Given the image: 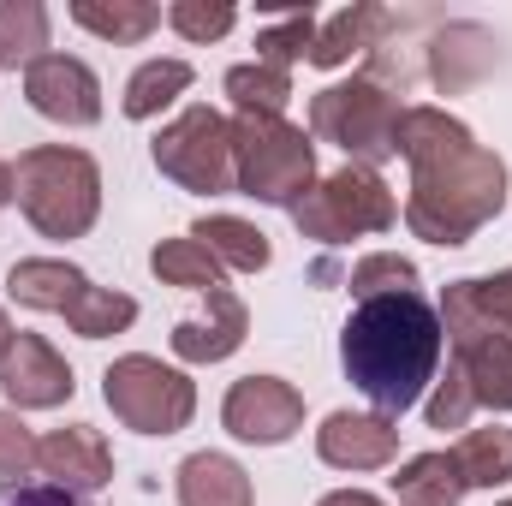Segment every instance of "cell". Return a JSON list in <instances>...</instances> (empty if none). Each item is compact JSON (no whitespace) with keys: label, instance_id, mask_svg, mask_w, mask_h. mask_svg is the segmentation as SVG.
Listing matches in <instances>:
<instances>
[{"label":"cell","instance_id":"d6a6232c","mask_svg":"<svg viewBox=\"0 0 512 506\" xmlns=\"http://www.w3.org/2000/svg\"><path fill=\"white\" fill-rule=\"evenodd\" d=\"M0 506H90L84 495H72V489H60V483H18V489H6Z\"/></svg>","mask_w":512,"mask_h":506},{"label":"cell","instance_id":"9a60e30c","mask_svg":"<svg viewBox=\"0 0 512 506\" xmlns=\"http://www.w3.org/2000/svg\"><path fill=\"white\" fill-rule=\"evenodd\" d=\"M36 465H42L60 489H72V495H96V489L114 477V453H108V441H102L90 423L54 429L48 441H36Z\"/></svg>","mask_w":512,"mask_h":506},{"label":"cell","instance_id":"2e32d148","mask_svg":"<svg viewBox=\"0 0 512 506\" xmlns=\"http://www.w3.org/2000/svg\"><path fill=\"white\" fill-rule=\"evenodd\" d=\"M245 328H251V316H245L239 292L221 286V292H209V316L203 322H179L173 328V358H185V364H221V358H233L245 346Z\"/></svg>","mask_w":512,"mask_h":506},{"label":"cell","instance_id":"603a6c76","mask_svg":"<svg viewBox=\"0 0 512 506\" xmlns=\"http://www.w3.org/2000/svg\"><path fill=\"white\" fill-rule=\"evenodd\" d=\"M149 268H155V280L191 286V292H203V298L227 286V268L203 251L197 239H167V245H155V251H149Z\"/></svg>","mask_w":512,"mask_h":506},{"label":"cell","instance_id":"4fadbf2b","mask_svg":"<svg viewBox=\"0 0 512 506\" xmlns=\"http://www.w3.org/2000/svg\"><path fill=\"white\" fill-rule=\"evenodd\" d=\"M0 393L18 411H48V405H66L78 393V381H72V364L42 334H12V346L0 358Z\"/></svg>","mask_w":512,"mask_h":506},{"label":"cell","instance_id":"ba28073f","mask_svg":"<svg viewBox=\"0 0 512 506\" xmlns=\"http://www.w3.org/2000/svg\"><path fill=\"white\" fill-rule=\"evenodd\" d=\"M102 399H108V411L126 429H137V435H179L191 423V411H197L191 376L173 370V364H161V358H143V352L108 364Z\"/></svg>","mask_w":512,"mask_h":506},{"label":"cell","instance_id":"52a82bcc","mask_svg":"<svg viewBox=\"0 0 512 506\" xmlns=\"http://www.w3.org/2000/svg\"><path fill=\"white\" fill-rule=\"evenodd\" d=\"M292 221L316 245H346V239H364V233H387L399 221V203L382 185V173L340 167V173H328L322 185L304 191V203L292 209Z\"/></svg>","mask_w":512,"mask_h":506},{"label":"cell","instance_id":"8992f818","mask_svg":"<svg viewBox=\"0 0 512 506\" xmlns=\"http://www.w3.org/2000/svg\"><path fill=\"white\" fill-rule=\"evenodd\" d=\"M233 173L239 191L274 209H298L304 191L316 185V143L286 120L239 114L233 120Z\"/></svg>","mask_w":512,"mask_h":506},{"label":"cell","instance_id":"7a4b0ae2","mask_svg":"<svg viewBox=\"0 0 512 506\" xmlns=\"http://www.w3.org/2000/svg\"><path fill=\"white\" fill-rule=\"evenodd\" d=\"M441 310L423 292H387L364 298L340 328V364L346 381L376 405V417H399L423 399V387L441 370Z\"/></svg>","mask_w":512,"mask_h":506},{"label":"cell","instance_id":"9c48e42d","mask_svg":"<svg viewBox=\"0 0 512 506\" xmlns=\"http://www.w3.org/2000/svg\"><path fill=\"white\" fill-rule=\"evenodd\" d=\"M155 167L197 191V197H227L239 191V173H233V120H221L215 108H185L173 126L155 131Z\"/></svg>","mask_w":512,"mask_h":506},{"label":"cell","instance_id":"4dcf8cb0","mask_svg":"<svg viewBox=\"0 0 512 506\" xmlns=\"http://www.w3.org/2000/svg\"><path fill=\"white\" fill-rule=\"evenodd\" d=\"M36 471V435L18 423V411H0V477H30Z\"/></svg>","mask_w":512,"mask_h":506},{"label":"cell","instance_id":"e0dca14e","mask_svg":"<svg viewBox=\"0 0 512 506\" xmlns=\"http://www.w3.org/2000/svg\"><path fill=\"white\" fill-rule=\"evenodd\" d=\"M179 506H256V495L227 453H191L179 465Z\"/></svg>","mask_w":512,"mask_h":506},{"label":"cell","instance_id":"5b68a950","mask_svg":"<svg viewBox=\"0 0 512 506\" xmlns=\"http://www.w3.org/2000/svg\"><path fill=\"white\" fill-rule=\"evenodd\" d=\"M399 96L387 90L376 72H364V78H352V84H328V90H316V102H310V131L322 137V143H334V149H346L352 155V167H382L399 155Z\"/></svg>","mask_w":512,"mask_h":506},{"label":"cell","instance_id":"30bf717a","mask_svg":"<svg viewBox=\"0 0 512 506\" xmlns=\"http://www.w3.org/2000/svg\"><path fill=\"white\" fill-rule=\"evenodd\" d=\"M441 334L453 346V370L471 387V399L489 411H512V334L483 328L453 298H441Z\"/></svg>","mask_w":512,"mask_h":506},{"label":"cell","instance_id":"4316f807","mask_svg":"<svg viewBox=\"0 0 512 506\" xmlns=\"http://www.w3.org/2000/svg\"><path fill=\"white\" fill-rule=\"evenodd\" d=\"M447 298H453L465 316H477L483 328L512 334V268L483 274V280H453V286H447Z\"/></svg>","mask_w":512,"mask_h":506},{"label":"cell","instance_id":"8fae6325","mask_svg":"<svg viewBox=\"0 0 512 506\" xmlns=\"http://www.w3.org/2000/svg\"><path fill=\"white\" fill-rule=\"evenodd\" d=\"M221 423H227V435H239V441H251V447H280V441L298 435L304 399H298L292 381H280V376H245V381L227 387Z\"/></svg>","mask_w":512,"mask_h":506},{"label":"cell","instance_id":"6da1fadb","mask_svg":"<svg viewBox=\"0 0 512 506\" xmlns=\"http://www.w3.org/2000/svg\"><path fill=\"white\" fill-rule=\"evenodd\" d=\"M399 155L411 161L405 227L429 245H471L507 203V161L483 149L447 108H405Z\"/></svg>","mask_w":512,"mask_h":506},{"label":"cell","instance_id":"ac0fdd59","mask_svg":"<svg viewBox=\"0 0 512 506\" xmlns=\"http://www.w3.org/2000/svg\"><path fill=\"white\" fill-rule=\"evenodd\" d=\"M393 495H399V506H459L465 477H459L453 453H417L393 471Z\"/></svg>","mask_w":512,"mask_h":506},{"label":"cell","instance_id":"1f68e13d","mask_svg":"<svg viewBox=\"0 0 512 506\" xmlns=\"http://www.w3.org/2000/svg\"><path fill=\"white\" fill-rule=\"evenodd\" d=\"M471 411H477L471 387H465L459 370L447 364V381H441V387H435V399H429V429H465V423H471Z\"/></svg>","mask_w":512,"mask_h":506},{"label":"cell","instance_id":"277c9868","mask_svg":"<svg viewBox=\"0 0 512 506\" xmlns=\"http://www.w3.org/2000/svg\"><path fill=\"white\" fill-rule=\"evenodd\" d=\"M6 292H12L18 304H30V310H54V316H66L72 334H84V340L126 334L131 322H137V304H131L126 292L90 286V274L72 268V262H60V256H24V262H12Z\"/></svg>","mask_w":512,"mask_h":506},{"label":"cell","instance_id":"d6986e66","mask_svg":"<svg viewBox=\"0 0 512 506\" xmlns=\"http://www.w3.org/2000/svg\"><path fill=\"white\" fill-rule=\"evenodd\" d=\"M191 239L215 256L221 268H239V274H256V268H268V262H274L268 233H256L251 221H239V215H209V221H197V227H191Z\"/></svg>","mask_w":512,"mask_h":506},{"label":"cell","instance_id":"5bb4252c","mask_svg":"<svg viewBox=\"0 0 512 506\" xmlns=\"http://www.w3.org/2000/svg\"><path fill=\"white\" fill-rule=\"evenodd\" d=\"M316 453L334 471H382L399 453V429L393 417H376V411H334L316 429Z\"/></svg>","mask_w":512,"mask_h":506},{"label":"cell","instance_id":"83f0119b","mask_svg":"<svg viewBox=\"0 0 512 506\" xmlns=\"http://www.w3.org/2000/svg\"><path fill=\"white\" fill-rule=\"evenodd\" d=\"M346 286L358 292V304H364V298H387V292H417V268H411L405 256H393V251H376V256H364V262L352 268Z\"/></svg>","mask_w":512,"mask_h":506},{"label":"cell","instance_id":"d4e9b609","mask_svg":"<svg viewBox=\"0 0 512 506\" xmlns=\"http://www.w3.org/2000/svg\"><path fill=\"white\" fill-rule=\"evenodd\" d=\"M185 90H191V66L185 60H149V66H137L126 84V120H155Z\"/></svg>","mask_w":512,"mask_h":506},{"label":"cell","instance_id":"3957f363","mask_svg":"<svg viewBox=\"0 0 512 506\" xmlns=\"http://www.w3.org/2000/svg\"><path fill=\"white\" fill-rule=\"evenodd\" d=\"M12 197L42 239H84L102 215V167L84 149L42 143L12 161Z\"/></svg>","mask_w":512,"mask_h":506},{"label":"cell","instance_id":"44dd1931","mask_svg":"<svg viewBox=\"0 0 512 506\" xmlns=\"http://www.w3.org/2000/svg\"><path fill=\"white\" fill-rule=\"evenodd\" d=\"M453 465H459L465 489L512 483V429H465V441L453 447Z\"/></svg>","mask_w":512,"mask_h":506},{"label":"cell","instance_id":"f1b7e54d","mask_svg":"<svg viewBox=\"0 0 512 506\" xmlns=\"http://www.w3.org/2000/svg\"><path fill=\"white\" fill-rule=\"evenodd\" d=\"M310 42H316V12L304 6V12H292L286 24H268L262 36H256V48H262V66H292V60H304L310 54Z\"/></svg>","mask_w":512,"mask_h":506},{"label":"cell","instance_id":"f546056e","mask_svg":"<svg viewBox=\"0 0 512 506\" xmlns=\"http://www.w3.org/2000/svg\"><path fill=\"white\" fill-rule=\"evenodd\" d=\"M167 24L185 36V42H215V36H227L233 24H239V12L227 6V0H173L167 6Z\"/></svg>","mask_w":512,"mask_h":506},{"label":"cell","instance_id":"8d00e7d4","mask_svg":"<svg viewBox=\"0 0 512 506\" xmlns=\"http://www.w3.org/2000/svg\"><path fill=\"white\" fill-rule=\"evenodd\" d=\"M507 506H512V501H507Z\"/></svg>","mask_w":512,"mask_h":506},{"label":"cell","instance_id":"836d02e7","mask_svg":"<svg viewBox=\"0 0 512 506\" xmlns=\"http://www.w3.org/2000/svg\"><path fill=\"white\" fill-rule=\"evenodd\" d=\"M316 506H382L376 495H364V489H334V495H322Z\"/></svg>","mask_w":512,"mask_h":506},{"label":"cell","instance_id":"7402d4cb","mask_svg":"<svg viewBox=\"0 0 512 506\" xmlns=\"http://www.w3.org/2000/svg\"><path fill=\"white\" fill-rule=\"evenodd\" d=\"M48 48V6L42 0H0V66H36Z\"/></svg>","mask_w":512,"mask_h":506},{"label":"cell","instance_id":"cb8c5ba5","mask_svg":"<svg viewBox=\"0 0 512 506\" xmlns=\"http://www.w3.org/2000/svg\"><path fill=\"white\" fill-rule=\"evenodd\" d=\"M72 18L84 24V30H96L102 42H120V48H131V42H143L155 24H161V6H149V0H78L72 6Z\"/></svg>","mask_w":512,"mask_h":506},{"label":"cell","instance_id":"ffe728a7","mask_svg":"<svg viewBox=\"0 0 512 506\" xmlns=\"http://www.w3.org/2000/svg\"><path fill=\"white\" fill-rule=\"evenodd\" d=\"M387 24H393V12H382V6H346L328 30H316V42H310V66H346L352 54H364L376 36H382Z\"/></svg>","mask_w":512,"mask_h":506},{"label":"cell","instance_id":"7c38bea8","mask_svg":"<svg viewBox=\"0 0 512 506\" xmlns=\"http://www.w3.org/2000/svg\"><path fill=\"white\" fill-rule=\"evenodd\" d=\"M24 96L54 126H96L102 120V84L72 54H42L36 66H24Z\"/></svg>","mask_w":512,"mask_h":506},{"label":"cell","instance_id":"484cf974","mask_svg":"<svg viewBox=\"0 0 512 506\" xmlns=\"http://www.w3.org/2000/svg\"><path fill=\"white\" fill-rule=\"evenodd\" d=\"M227 96H233V108L239 114H262V120H280V108L292 102V72H280V66H233L227 72Z\"/></svg>","mask_w":512,"mask_h":506},{"label":"cell","instance_id":"e575fe53","mask_svg":"<svg viewBox=\"0 0 512 506\" xmlns=\"http://www.w3.org/2000/svg\"><path fill=\"white\" fill-rule=\"evenodd\" d=\"M6 203H12V167L0 161V209H6Z\"/></svg>","mask_w":512,"mask_h":506},{"label":"cell","instance_id":"d590c367","mask_svg":"<svg viewBox=\"0 0 512 506\" xmlns=\"http://www.w3.org/2000/svg\"><path fill=\"white\" fill-rule=\"evenodd\" d=\"M6 346H12V322H6V310H0V358H6Z\"/></svg>","mask_w":512,"mask_h":506}]
</instances>
